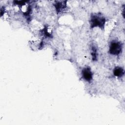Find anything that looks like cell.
Returning a JSON list of instances; mask_svg holds the SVG:
<instances>
[{
  "label": "cell",
  "mask_w": 125,
  "mask_h": 125,
  "mask_svg": "<svg viewBox=\"0 0 125 125\" xmlns=\"http://www.w3.org/2000/svg\"><path fill=\"white\" fill-rule=\"evenodd\" d=\"M122 47V43L117 41H113L110 44L109 52L112 55H118L121 53Z\"/></svg>",
  "instance_id": "obj_2"
},
{
  "label": "cell",
  "mask_w": 125,
  "mask_h": 125,
  "mask_svg": "<svg viewBox=\"0 0 125 125\" xmlns=\"http://www.w3.org/2000/svg\"><path fill=\"white\" fill-rule=\"evenodd\" d=\"M92 56V59L93 61H95L96 60L97 58V52H96V49L94 48H92V52L91 53Z\"/></svg>",
  "instance_id": "obj_6"
},
{
  "label": "cell",
  "mask_w": 125,
  "mask_h": 125,
  "mask_svg": "<svg viewBox=\"0 0 125 125\" xmlns=\"http://www.w3.org/2000/svg\"><path fill=\"white\" fill-rule=\"evenodd\" d=\"M64 1H57L54 4L56 10L58 13L61 12L66 7V3H63Z\"/></svg>",
  "instance_id": "obj_4"
},
{
  "label": "cell",
  "mask_w": 125,
  "mask_h": 125,
  "mask_svg": "<svg viewBox=\"0 0 125 125\" xmlns=\"http://www.w3.org/2000/svg\"><path fill=\"white\" fill-rule=\"evenodd\" d=\"M106 20L100 13L93 14L91 16L90 23L91 28L98 27L101 29L104 28Z\"/></svg>",
  "instance_id": "obj_1"
},
{
  "label": "cell",
  "mask_w": 125,
  "mask_h": 125,
  "mask_svg": "<svg viewBox=\"0 0 125 125\" xmlns=\"http://www.w3.org/2000/svg\"><path fill=\"white\" fill-rule=\"evenodd\" d=\"M113 74L117 77H121L124 75V70L122 67L117 66L114 69Z\"/></svg>",
  "instance_id": "obj_5"
},
{
  "label": "cell",
  "mask_w": 125,
  "mask_h": 125,
  "mask_svg": "<svg viewBox=\"0 0 125 125\" xmlns=\"http://www.w3.org/2000/svg\"><path fill=\"white\" fill-rule=\"evenodd\" d=\"M82 75L83 79L87 82H90L93 78V74L89 67H84L82 71Z\"/></svg>",
  "instance_id": "obj_3"
}]
</instances>
